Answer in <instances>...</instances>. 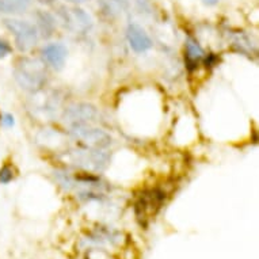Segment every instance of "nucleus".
<instances>
[{
	"label": "nucleus",
	"instance_id": "1",
	"mask_svg": "<svg viewBox=\"0 0 259 259\" xmlns=\"http://www.w3.org/2000/svg\"><path fill=\"white\" fill-rule=\"evenodd\" d=\"M14 79L22 90L27 93H38L48 81L47 67L37 59L21 57L14 68Z\"/></svg>",
	"mask_w": 259,
	"mask_h": 259
},
{
	"label": "nucleus",
	"instance_id": "2",
	"mask_svg": "<svg viewBox=\"0 0 259 259\" xmlns=\"http://www.w3.org/2000/svg\"><path fill=\"white\" fill-rule=\"evenodd\" d=\"M3 23L6 29L13 34L15 47L22 53L31 51L38 42V30L31 22L22 21L18 18H6Z\"/></svg>",
	"mask_w": 259,
	"mask_h": 259
},
{
	"label": "nucleus",
	"instance_id": "3",
	"mask_svg": "<svg viewBox=\"0 0 259 259\" xmlns=\"http://www.w3.org/2000/svg\"><path fill=\"white\" fill-rule=\"evenodd\" d=\"M69 131L77 141L85 145V148L106 149L113 144L110 135L101 127H95L93 125H75L71 126Z\"/></svg>",
	"mask_w": 259,
	"mask_h": 259
},
{
	"label": "nucleus",
	"instance_id": "4",
	"mask_svg": "<svg viewBox=\"0 0 259 259\" xmlns=\"http://www.w3.org/2000/svg\"><path fill=\"white\" fill-rule=\"evenodd\" d=\"M98 109L93 103L77 102L69 105L64 111V119L69 126L75 125H93L98 121Z\"/></svg>",
	"mask_w": 259,
	"mask_h": 259
},
{
	"label": "nucleus",
	"instance_id": "5",
	"mask_svg": "<svg viewBox=\"0 0 259 259\" xmlns=\"http://www.w3.org/2000/svg\"><path fill=\"white\" fill-rule=\"evenodd\" d=\"M73 161L79 163V166L87 170L102 171L105 170L109 164V155L103 152V149H79L76 152H73Z\"/></svg>",
	"mask_w": 259,
	"mask_h": 259
},
{
	"label": "nucleus",
	"instance_id": "6",
	"mask_svg": "<svg viewBox=\"0 0 259 259\" xmlns=\"http://www.w3.org/2000/svg\"><path fill=\"white\" fill-rule=\"evenodd\" d=\"M59 14L63 19L64 26L71 31L83 34L93 27L91 17L85 13L84 10L79 9V7H73V9H64L63 7Z\"/></svg>",
	"mask_w": 259,
	"mask_h": 259
},
{
	"label": "nucleus",
	"instance_id": "7",
	"mask_svg": "<svg viewBox=\"0 0 259 259\" xmlns=\"http://www.w3.org/2000/svg\"><path fill=\"white\" fill-rule=\"evenodd\" d=\"M166 198V194L160 190H149L141 194L139 201L136 202V214L140 220H145L149 216L156 213L160 208L161 202Z\"/></svg>",
	"mask_w": 259,
	"mask_h": 259
},
{
	"label": "nucleus",
	"instance_id": "8",
	"mask_svg": "<svg viewBox=\"0 0 259 259\" xmlns=\"http://www.w3.org/2000/svg\"><path fill=\"white\" fill-rule=\"evenodd\" d=\"M41 57L45 65L51 67L55 71H61L68 57V49L61 42L47 44L41 49Z\"/></svg>",
	"mask_w": 259,
	"mask_h": 259
},
{
	"label": "nucleus",
	"instance_id": "9",
	"mask_svg": "<svg viewBox=\"0 0 259 259\" xmlns=\"http://www.w3.org/2000/svg\"><path fill=\"white\" fill-rule=\"evenodd\" d=\"M126 38L129 47L136 53H145L152 48V39L140 25L129 23L126 27Z\"/></svg>",
	"mask_w": 259,
	"mask_h": 259
},
{
	"label": "nucleus",
	"instance_id": "10",
	"mask_svg": "<svg viewBox=\"0 0 259 259\" xmlns=\"http://www.w3.org/2000/svg\"><path fill=\"white\" fill-rule=\"evenodd\" d=\"M35 21H37L35 27L38 30L39 35H42L44 38H49L53 35L56 30V19L51 13L38 10L35 13Z\"/></svg>",
	"mask_w": 259,
	"mask_h": 259
},
{
	"label": "nucleus",
	"instance_id": "11",
	"mask_svg": "<svg viewBox=\"0 0 259 259\" xmlns=\"http://www.w3.org/2000/svg\"><path fill=\"white\" fill-rule=\"evenodd\" d=\"M205 57V52L204 49L201 48V45L197 42L196 39L189 38L186 39V56H185V59H186V65L187 68L194 69L197 67V64L200 63L201 60Z\"/></svg>",
	"mask_w": 259,
	"mask_h": 259
},
{
	"label": "nucleus",
	"instance_id": "12",
	"mask_svg": "<svg viewBox=\"0 0 259 259\" xmlns=\"http://www.w3.org/2000/svg\"><path fill=\"white\" fill-rule=\"evenodd\" d=\"M31 7V0H0V13L6 15H21Z\"/></svg>",
	"mask_w": 259,
	"mask_h": 259
},
{
	"label": "nucleus",
	"instance_id": "13",
	"mask_svg": "<svg viewBox=\"0 0 259 259\" xmlns=\"http://www.w3.org/2000/svg\"><path fill=\"white\" fill-rule=\"evenodd\" d=\"M14 170L13 167L9 166V164H6L0 168V185H7L14 179Z\"/></svg>",
	"mask_w": 259,
	"mask_h": 259
},
{
	"label": "nucleus",
	"instance_id": "14",
	"mask_svg": "<svg viewBox=\"0 0 259 259\" xmlns=\"http://www.w3.org/2000/svg\"><path fill=\"white\" fill-rule=\"evenodd\" d=\"M11 53H13V47H11V44H10L6 38H3V37H0V60L9 57Z\"/></svg>",
	"mask_w": 259,
	"mask_h": 259
},
{
	"label": "nucleus",
	"instance_id": "15",
	"mask_svg": "<svg viewBox=\"0 0 259 259\" xmlns=\"http://www.w3.org/2000/svg\"><path fill=\"white\" fill-rule=\"evenodd\" d=\"M0 123H2L5 127L14 126V123H15L14 115L10 114V113H5V114L2 115V118H0Z\"/></svg>",
	"mask_w": 259,
	"mask_h": 259
},
{
	"label": "nucleus",
	"instance_id": "16",
	"mask_svg": "<svg viewBox=\"0 0 259 259\" xmlns=\"http://www.w3.org/2000/svg\"><path fill=\"white\" fill-rule=\"evenodd\" d=\"M119 10H127L129 9V0H111Z\"/></svg>",
	"mask_w": 259,
	"mask_h": 259
},
{
	"label": "nucleus",
	"instance_id": "17",
	"mask_svg": "<svg viewBox=\"0 0 259 259\" xmlns=\"http://www.w3.org/2000/svg\"><path fill=\"white\" fill-rule=\"evenodd\" d=\"M39 5H44V6H51L55 3L56 0H37Z\"/></svg>",
	"mask_w": 259,
	"mask_h": 259
},
{
	"label": "nucleus",
	"instance_id": "18",
	"mask_svg": "<svg viewBox=\"0 0 259 259\" xmlns=\"http://www.w3.org/2000/svg\"><path fill=\"white\" fill-rule=\"evenodd\" d=\"M204 2V5L206 6H214L219 3V0H202Z\"/></svg>",
	"mask_w": 259,
	"mask_h": 259
},
{
	"label": "nucleus",
	"instance_id": "19",
	"mask_svg": "<svg viewBox=\"0 0 259 259\" xmlns=\"http://www.w3.org/2000/svg\"><path fill=\"white\" fill-rule=\"evenodd\" d=\"M67 2H71V3H75V5H80V3H85L89 0H67Z\"/></svg>",
	"mask_w": 259,
	"mask_h": 259
}]
</instances>
